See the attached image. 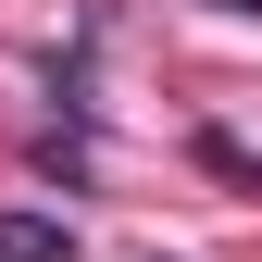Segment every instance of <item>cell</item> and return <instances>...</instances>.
I'll return each instance as SVG.
<instances>
[{
  "mask_svg": "<svg viewBox=\"0 0 262 262\" xmlns=\"http://www.w3.org/2000/svg\"><path fill=\"white\" fill-rule=\"evenodd\" d=\"M0 262H75V237L50 212H0Z\"/></svg>",
  "mask_w": 262,
  "mask_h": 262,
  "instance_id": "cell-1",
  "label": "cell"
}]
</instances>
